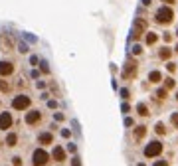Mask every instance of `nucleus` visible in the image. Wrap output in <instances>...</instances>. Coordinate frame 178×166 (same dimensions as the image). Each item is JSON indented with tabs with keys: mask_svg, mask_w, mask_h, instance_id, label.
I'll use <instances>...</instances> for the list:
<instances>
[{
	"mask_svg": "<svg viewBox=\"0 0 178 166\" xmlns=\"http://www.w3.org/2000/svg\"><path fill=\"white\" fill-rule=\"evenodd\" d=\"M152 166H168V162L166 160H158V162H155Z\"/></svg>",
	"mask_w": 178,
	"mask_h": 166,
	"instance_id": "nucleus-26",
	"label": "nucleus"
},
{
	"mask_svg": "<svg viewBox=\"0 0 178 166\" xmlns=\"http://www.w3.org/2000/svg\"><path fill=\"white\" fill-rule=\"evenodd\" d=\"M0 91H2V93H8V91H10V83H8V81H0Z\"/></svg>",
	"mask_w": 178,
	"mask_h": 166,
	"instance_id": "nucleus-18",
	"label": "nucleus"
},
{
	"mask_svg": "<svg viewBox=\"0 0 178 166\" xmlns=\"http://www.w3.org/2000/svg\"><path fill=\"white\" fill-rule=\"evenodd\" d=\"M10 127H12V115L10 113H0V129L8 131Z\"/></svg>",
	"mask_w": 178,
	"mask_h": 166,
	"instance_id": "nucleus-6",
	"label": "nucleus"
},
{
	"mask_svg": "<svg viewBox=\"0 0 178 166\" xmlns=\"http://www.w3.org/2000/svg\"><path fill=\"white\" fill-rule=\"evenodd\" d=\"M143 4H145V6H148V4H150V0H143Z\"/></svg>",
	"mask_w": 178,
	"mask_h": 166,
	"instance_id": "nucleus-34",
	"label": "nucleus"
},
{
	"mask_svg": "<svg viewBox=\"0 0 178 166\" xmlns=\"http://www.w3.org/2000/svg\"><path fill=\"white\" fill-rule=\"evenodd\" d=\"M16 143H18V134L16 133H10L6 136V144H8V146H16Z\"/></svg>",
	"mask_w": 178,
	"mask_h": 166,
	"instance_id": "nucleus-12",
	"label": "nucleus"
},
{
	"mask_svg": "<svg viewBox=\"0 0 178 166\" xmlns=\"http://www.w3.org/2000/svg\"><path fill=\"white\" fill-rule=\"evenodd\" d=\"M137 111H139V115H141V117H148V107H146L145 103H141V105L137 107Z\"/></svg>",
	"mask_w": 178,
	"mask_h": 166,
	"instance_id": "nucleus-16",
	"label": "nucleus"
},
{
	"mask_svg": "<svg viewBox=\"0 0 178 166\" xmlns=\"http://www.w3.org/2000/svg\"><path fill=\"white\" fill-rule=\"evenodd\" d=\"M71 166H81V162H79V158H73V160H71Z\"/></svg>",
	"mask_w": 178,
	"mask_h": 166,
	"instance_id": "nucleus-28",
	"label": "nucleus"
},
{
	"mask_svg": "<svg viewBox=\"0 0 178 166\" xmlns=\"http://www.w3.org/2000/svg\"><path fill=\"white\" fill-rule=\"evenodd\" d=\"M170 54H172V52H170V50H168V48H162V50H160V59H168V57H170Z\"/></svg>",
	"mask_w": 178,
	"mask_h": 166,
	"instance_id": "nucleus-17",
	"label": "nucleus"
},
{
	"mask_svg": "<svg viewBox=\"0 0 178 166\" xmlns=\"http://www.w3.org/2000/svg\"><path fill=\"white\" fill-rule=\"evenodd\" d=\"M176 36H178V32H176Z\"/></svg>",
	"mask_w": 178,
	"mask_h": 166,
	"instance_id": "nucleus-37",
	"label": "nucleus"
},
{
	"mask_svg": "<svg viewBox=\"0 0 178 166\" xmlns=\"http://www.w3.org/2000/svg\"><path fill=\"white\" fill-rule=\"evenodd\" d=\"M160 152H162V144L158 143V141H152V143H148V144H146V148H145V156H146V158L158 156Z\"/></svg>",
	"mask_w": 178,
	"mask_h": 166,
	"instance_id": "nucleus-4",
	"label": "nucleus"
},
{
	"mask_svg": "<svg viewBox=\"0 0 178 166\" xmlns=\"http://www.w3.org/2000/svg\"><path fill=\"white\" fill-rule=\"evenodd\" d=\"M156 97H158V99H166V89H158V91H156Z\"/></svg>",
	"mask_w": 178,
	"mask_h": 166,
	"instance_id": "nucleus-21",
	"label": "nucleus"
},
{
	"mask_svg": "<svg viewBox=\"0 0 178 166\" xmlns=\"http://www.w3.org/2000/svg\"><path fill=\"white\" fill-rule=\"evenodd\" d=\"M145 30H146V22L143 20V18H139L137 22H135V30H133V38L135 40H139L143 34H145Z\"/></svg>",
	"mask_w": 178,
	"mask_h": 166,
	"instance_id": "nucleus-5",
	"label": "nucleus"
},
{
	"mask_svg": "<svg viewBox=\"0 0 178 166\" xmlns=\"http://www.w3.org/2000/svg\"><path fill=\"white\" fill-rule=\"evenodd\" d=\"M176 54H178V45H176Z\"/></svg>",
	"mask_w": 178,
	"mask_h": 166,
	"instance_id": "nucleus-35",
	"label": "nucleus"
},
{
	"mask_svg": "<svg viewBox=\"0 0 178 166\" xmlns=\"http://www.w3.org/2000/svg\"><path fill=\"white\" fill-rule=\"evenodd\" d=\"M164 85H166V89H172V87H174V79H172V77L164 79Z\"/></svg>",
	"mask_w": 178,
	"mask_h": 166,
	"instance_id": "nucleus-22",
	"label": "nucleus"
},
{
	"mask_svg": "<svg viewBox=\"0 0 178 166\" xmlns=\"http://www.w3.org/2000/svg\"><path fill=\"white\" fill-rule=\"evenodd\" d=\"M162 2H166V4H174L176 0H162Z\"/></svg>",
	"mask_w": 178,
	"mask_h": 166,
	"instance_id": "nucleus-33",
	"label": "nucleus"
},
{
	"mask_svg": "<svg viewBox=\"0 0 178 166\" xmlns=\"http://www.w3.org/2000/svg\"><path fill=\"white\" fill-rule=\"evenodd\" d=\"M40 119H42V113H40V111L26 113V125H36V123H40Z\"/></svg>",
	"mask_w": 178,
	"mask_h": 166,
	"instance_id": "nucleus-7",
	"label": "nucleus"
},
{
	"mask_svg": "<svg viewBox=\"0 0 178 166\" xmlns=\"http://www.w3.org/2000/svg\"><path fill=\"white\" fill-rule=\"evenodd\" d=\"M30 97L28 95H18V97H14V101H12V107L16 111H26L28 107H30Z\"/></svg>",
	"mask_w": 178,
	"mask_h": 166,
	"instance_id": "nucleus-3",
	"label": "nucleus"
},
{
	"mask_svg": "<svg viewBox=\"0 0 178 166\" xmlns=\"http://www.w3.org/2000/svg\"><path fill=\"white\" fill-rule=\"evenodd\" d=\"M156 133H158V134H164V133H166V129H164V125H162V123H156Z\"/></svg>",
	"mask_w": 178,
	"mask_h": 166,
	"instance_id": "nucleus-20",
	"label": "nucleus"
},
{
	"mask_svg": "<svg viewBox=\"0 0 178 166\" xmlns=\"http://www.w3.org/2000/svg\"><path fill=\"white\" fill-rule=\"evenodd\" d=\"M156 42H158V36H156L155 32H148V34H146V44H148V45L156 44Z\"/></svg>",
	"mask_w": 178,
	"mask_h": 166,
	"instance_id": "nucleus-14",
	"label": "nucleus"
},
{
	"mask_svg": "<svg viewBox=\"0 0 178 166\" xmlns=\"http://www.w3.org/2000/svg\"><path fill=\"white\" fill-rule=\"evenodd\" d=\"M166 67H168V71H174V69H176V65H174V63H168Z\"/></svg>",
	"mask_w": 178,
	"mask_h": 166,
	"instance_id": "nucleus-30",
	"label": "nucleus"
},
{
	"mask_svg": "<svg viewBox=\"0 0 178 166\" xmlns=\"http://www.w3.org/2000/svg\"><path fill=\"white\" fill-rule=\"evenodd\" d=\"M160 79H162L160 71H150V73H148V81H152V83H158Z\"/></svg>",
	"mask_w": 178,
	"mask_h": 166,
	"instance_id": "nucleus-13",
	"label": "nucleus"
},
{
	"mask_svg": "<svg viewBox=\"0 0 178 166\" xmlns=\"http://www.w3.org/2000/svg\"><path fill=\"white\" fill-rule=\"evenodd\" d=\"M54 119H56V121H63V115H61V113H56Z\"/></svg>",
	"mask_w": 178,
	"mask_h": 166,
	"instance_id": "nucleus-27",
	"label": "nucleus"
},
{
	"mask_svg": "<svg viewBox=\"0 0 178 166\" xmlns=\"http://www.w3.org/2000/svg\"><path fill=\"white\" fill-rule=\"evenodd\" d=\"M12 71H14V63H10V61H0V75H10Z\"/></svg>",
	"mask_w": 178,
	"mask_h": 166,
	"instance_id": "nucleus-9",
	"label": "nucleus"
},
{
	"mask_svg": "<svg viewBox=\"0 0 178 166\" xmlns=\"http://www.w3.org/2000/svg\"><path fill=\"white\" fill-rule=\"evenodd\" d=\"M155 18H156L158 24H170L174 20V12H172V8H168V6H162V8L156 10Z\"/></svg>",
	"mask_w": 178,
	"mask_h": 166,
	"instance_id": "nucleus-1",
	"label": "nucleus"
},
{
	"mask_svg": "<svg viewBox=\"0 0 178 166\" xmlns=\"http://www.w3.org/2000/svg\"><path fill=\"white\" fill-rule=\"evenodd\" d=\"M146 134V127H137L135 129V138H143Z\"/></svg>",
	"mask_w": 178,
	"mask_h": 166,
	"instance_id": "nucleus-15",
	"label": "nucleus"
},
{
	"mask_svg": "<svg viewBox=\"0 0 178 166\" xmlns=\"http://www.w3.org/2000/svg\"><path fill=\"white\" fill-rule=\"evenodd\" d=\"M2 42H4L6 48H12V40L8 38V34H2Z\"/></svg>",
	"mask_w": 178,
	"mask_h": 166,
	"instance_id": "nucleus-19",
	"label": "nucleus"
},
{
	"mask_svg": "<svg viewBox=\"0 0 178 166\" xmlns=\"http://www.w3.org/2000/svg\"><path fill=\"white\" fill-rule=\"evenodd\" d=\"M38 141H40V144H52L54 136H52L50 133H42L40 136H38Z\"/></svg>",
	"mask_w": 178,
	"mask_h": 166,
	"instance_id": "nucleus-11",
	"label": "nucleus"
},
{
	"mask_svg": "<svg viewBox=\"0 0 178 166\" xmlns=\"http://www.w3.org/2000/svg\"><path fill=\"white\" fill-rule=\"evenodd\" d=\"M12 164L14 166H22V158H20V156H14V158H12Z\"/></svg>",
	"mask_w": 178,
	"mask_h": 166,
	"instance_id": "nucleus-23",
	"label": "nucleus"
},
{
	"mask_svg": "<svg viewBox=\"0 0 178 166\" xmlns=\"http://www.w3.org/2000/svg\"><path fill=\"white\" fill-rule=\"evenodd\" d=\"M141 52H143V48H141V45H135V48H133V54H137V55H139Z\"/></svg>",
	"mask_w": 178,
	"mask_h": 166,
	"instance_id": "nucleus-25",
	"label": "nucleus"
},
{
	"mask_svg": "<svg viewBox=\"0 0 178 166\" xmlns=\"http://www.w3.org/2000/svg\"><path fill=\"white\" fill-rule=\"evenodd\" d=\"M20 52H22V54H26V52H28V48H26L24 44H20Z\"/></svg>",
	"mask_w": 178,
	"mask_h": 166,
	"instance_id": "nucleus-31",
	"label": "nucleus"
},
{
	"mask_svg": "<svg viewBox=\"0 0 178 166\" xmlns=\"http://www.w3.org/2000/svg\"><path fill=\"white\" fill-rule=\"evenodd\" d=\"M32 160H34V166H46L50 162V154L46 150H42V148H38V150H34Z\"/></svg>",
	"mask_w": 178,
	"mask_h": 166,
	"instance_id": "nucleus-2",
	"label": "nucleus"
},
{
	"mask_svg": "<svg viewBox=\"0 0 178 166\" xmlns=\"http://www.w3.org/2000/svg\"><path fill=\"white\" fill-rule=\"evenodd\" d=\"M137 75V63L135 61H127V65H125V71H123V77H135Z\"/></svg>",
	"mask_w": 178,
	"mask_h": 166,
	"instance_id": "nucleus-8",
	"label": "nucleus"
},
{
	"mask_svg": "<svg viewBox=\"0 0 178 166\" xmlns=\"http://www.w3.org/2000/svg\"><path fill=\"white\" fill-rule=\"evenodd\" d=\"M176 101H178V93H176Z\"/></svg>",
	"mask_w": 178,
	"mask_h": 166,
	"instance_id": "nucleus-36",
	"label": "nucleus"
},
{
	"mask_svg": "<svg viewBox=\"0 0 178 166\" xmlns=\"http://www.w3.org/2000/svg\"><path fill=\"white\" fill-rule=\"evenodd\" d=\"M121 95H123V99H129V91H127V89H123Z\"/></svg>",
	"mask_w": 178,
	"mask_h": 166,
	"instance_id": "nucleus-29",
	"label": "nucleus"
},
{
	"mask_svg": "<svg viewBox=\"0 0 178 166\" xmlns=\"http://www.w3.org/2000/svg\"><path fill=\"white\" fill-rule=\"evenodd\" d=\"M52 156L56 158L57 162H63V160H66V150H63L61 146H56V148H54V152H52Z\"/></svg>",
	"mask_w": 178,
	"mask_h": 166,
	"instance_id": "nucleus-10",
	"label": "nucleus"
},
{
	"mask_svg": "<svg viewBox=\"0 0 178 166\" xmlns=\"http://www.w3.org/2000/svg\"><path fill=\"white\" fill-rule=\"evenodd\" d=\"M40 67H42V71H44V73H48V71H50V69H48V65H46V63H42V65H40Z\"/></svg>",
	"mask_w": 178,
	"mask_h": 166,
	"instance_id": "nucleus-32",
	"label": "nucleus"
},
{
	"mask_svg": "<svg viewBox=\"0 0 178 166\" xmlns=\"http://www.w3.org/2000/svg\"><path fill=\"white\" fill-rule=\"evenodd\" d=\"M170 121H172V125L178 129V113H174V115H172V119H170Z\"/></svg>",
	"mask_w": 178,
	"mask_h": 166,
	"instance_id": "nucleus-24",
	"label": "nucleus"
}]
</instances>
